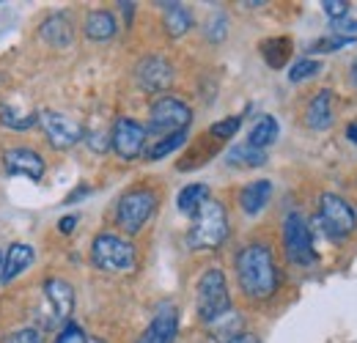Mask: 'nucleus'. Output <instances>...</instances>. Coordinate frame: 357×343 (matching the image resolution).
Instances as JSON below:
<instances>
[{"mask_svg":"<svg viewBox=\"0 0 357 343\" xmlns=\"http://www.w3.org/2000/svg\"><path fill=\"white\" fill-rule=\"evenodd\" d=\"M236 277L250 300H269L278 289V269L267 245H248L236 256Z\"/></svg>","mask_w":357,"mask_h":343,"instance_id":"obj_1","label":"nucleus"},{"mask_svg":"<svg viewBox=\"0 0 357 343\" xmlns=\"http://www.w3.org/2000/svg\"><path fill=\"white\" fill-rule=\"evenodd\" d=\"M228 236V217L220 201H206L198 206L192 215L190 231H187V245L192 250H215L220 247Z\"/></svg>","mask_w":357,"mask_h":343,"instance_id":"obj_2","label":"nucleus"},{"mask_svg":"<svg viewBox=\"0 0 357 343\" xmlns=\"http://www.w3.org/2000/svg\"><path fill=\"white\" fill-rule=\"evenodd\" d=\"M195 305H198V316L204 324L218 321L223 313L231 310V297H228V286H225V275L220 269H206L198 280V294H195Z\"/></svg>","mask_w":357,"mask_h":343,"instance_id":"obj_3","label":"nucleus"},{"mask_svg":"<svg viewBox=\"0 0 357 343\" xmlns=\"http://www.w3.org/2000/svg\"><path fill=\"white\" fill-rule=\"evenodd\" d=\"M91 258L99 269L105 272H132L135 264H137V256H135V247L121 239V236H113V234H102L93 239L91 245Z\"/></svg>","mask_w":357,"mask_h":343,"instance_id":"obj_4","label":"nucleus"},{"mask_svg":"<svg viewBox=\"0 0 357 343\" xmlns=\"http://www.w3.org/2000/svg\"><path fill=\"white\" fill-rule=\"evenodd\" d=\"M157 209V195L146 187H137L121 195L119 209H116V220L127 234H137Z\"/></svg>","mask_w":357,"mask_h":343,"instance_id":"obj_5","label":"nucleus"},{"mask_svg":"<svg viewBox=\"0 0 357 343\" xmlns=\"http://www.w3.org/2000/svg\"><path fill=\"white\" fill-rule=\"evenodd\" d=\"M192 119V110L176 99V96H160L154 105H151V113H149V132L154 135H176L184 132L187 124Z\"/></svg>","mask_w":357,"mask_h":343,"instance_id":"obj_6","label":"nucleus"},{"mask_svg":"<svg viewBox=\"0 0 357 343\" xmlns=\"http://www.w3.org/2000/svg\"><path fill=\"white\" fill-rule=\"evenodd\" d=\"M319 220H321L327 236H333V239L349 236L357 225L355 209L341 195H335V192H324L319 198Z\"/></svg>","mask_w":357,"mask_h":343,"instance_id":"obj_7","label":"nucleus"},{"mask_svg":"<svg viewBox=\"0 0 357 343\" xmlns=\"http://www.w3.org/2000/svg\"><path fill=\"white\" fill-rule=\"evenodd\" d=\"M283 245H286V256L291 258L294 264L300 266H308L313 264V239H311V228L305 222V217L300 212H291L283 220Z\"/></svg>","mask_w":357,"mask_h":343,"instance_id":"obj_8","label":"nucleus"},{"mask_svg":"<svg viewBox=\"0 0 357 343\" xmlns=\"http://www.w3.org/2000/svg\"><path fill=\"white\" fill-rule=\"evenodd\" d=\"M39 124L45 129L47 140H50L52 148H72L75 143H80L86 137L83 127L75 119H69L63 113H55V110L39 113Z\"/></svg>","mask_w":357,"mask_h":343,"instance_id":"obj_9","label":"nucleus"},{"mask_svg":"<svg viewBox=\"0 0 357 343\" xmlns=\"http://www.w3.org/2000/svg\"><path fill=\"white\" fill-rule=\"evenodd\" d=\"M45 297H47V324L50 327H58L63 321H69L72 310H75V289L61 280V277H50L45 283Z\"/></svg>","mask_w":357,"mask_h":343,"instance_id":"obj_10","label":"nucleus"},{"mask_svg":"<svg viewBox=\"0 0 357 343\" xmlns=\"http://www.w3.org/2000/svg\"><path fill=\"white\" fill-rule=\"evenodd\" d=\"M116 154L121 160H135L143 154V146H146V127H140L135 119H119L116 127H113V137H110Z\"/></svg>","mask_w":357,"mask_h":343,"instance_id":"obj_11","label":"nucleus"},{"mask_svg":"<svg viewBox=\"0 0 357 343\" xmlns=\"http://www.w3.org/2000/svg\"><path fill=\"white\" fill-rule=\"evenodd\" d=\"M137 83L149 93H160L174 83V66L160 55H149L137 63Z\"/></svg>","mask_w":357,"mask_h":343,"instance_id":"obj_12","label":"nucleus"},{"mask_svg":"<svg viewBox=\"0 0 357 343\" xmlns=\"http://www.w3.org/2000/svg\"><path fill=\"white\" fill-rule=\"evenodd\" d=\"M178 330V313L176 305L162 302L151 319V324L146 327V333L137 338V343H174Z\"/></svg>","mask_w":357,"mask_h":343,"instance_id":"obj_13","label":"nucleus"},{"mask_svg":"<svg viewBox=\"0 0 357 343\" xmlns=\"http://www.w3.org/2000/svg\"><path fill=\"white\" fill-rule=\"evenodd\" d=\"M6 173L11 176H28L31 181H39L45 176V160L31 148H8L3 154Z\"/></svg>","mask_w":357,"mask_h":343,"instance_id":"obj_14","label":"nucleus"},{"mask_svg":"<svg viewBox=\"0 0 357 343\" xmlns=\"http://www.w3.org/2000/svg\"><path fill=\"white\" fill-rule=\"evenodd\" d=\"M33 258H36V253H33L31 245H22V242L11 245V247H8V256L3 261V269H0V283L8 286L11 280H17V277L33 264Z\"/></svg>","mask_w":357,"mask_h":343,"instance_id":"obj_15","label":"nucleus"},{"mask_svg":"<svg viewBox=\"0 0 357 343\" xmlns=\"http://www.w3.org/2000/svg\"><path fill=\"white\" fill-rule=\"evenodd\" d=\"M272 198V181L269 178H259V181H250L242 192H239V206L245 215H259Z\"/></svg>","mask_w":357,"mask_h":343,"instance_id":"obj_16","label":"nucleus"},{"mask_svg":"<svg viewBox=\"0 0 357 343\" xmlns=\"http://www.w3.org/2000/svg\"><path fill=\"white\" fill-rule=\"evenodd\" d=\"M305 124L311 129H327L333 124V93L319 91L305 110Z\"/></svg>","mask_w":357,"mask_h":343,"instance_id":"obj_17","label":"nucleus"},{"mask_svg":"<svg viewBox=\"0 0 357 343\" xmlns=\"http://www.w3.org/2000/svg\"><path fill=\"white\" fill-rule=\"evenodd\" d=\"M225 162L234 168H261V165H267V151H261L250 143H239V146L228 148Z\"/></svg>","mask_w":357,"mask_h":343,"instance_id":"obj_18","label":"nucleus"},{"mask_svg":"<svg viewBox=\"0 0 357 343\" xmlns=\"http://www.w3.org/2000/svg\"><path fill=\"white\" fill-rule=\"evenodd\" d=\"M86 36L93 42H107L116 36V20L110 11H91L86 17Z\"/></svg>","mask_w":357,"mask_h":343,"instance_id":"obj_19","label":"nucleus"},{"mask_svg":"<svg viewBox=\"0 0 357 343\" xmlns=\"http://www.w3.org/2000/svg\"><path fill=\"white\" fill-rule=\"evenodd\" d=\"M42 36L52 47H69L75 33H72V25H69V20L63 14H52L50 20H45V25H42Z\"/></svg>","mask_w":357,"mask_h":343,"instance_id":"obj_20","label":"nucleus"},{"mask_svg":"<svg viewBox=\"0 0 357 343\" xmlns=\"http://www.w3.org/2000/svg\"><path fill=\"white\" fill-rule=\"evenodd\" d=\"M162 8H165V31H168V36H174V39L184 36L190 31V25H192L190 8L181 6V3H165Z\"/></svg>","mask_w":357,"mask_h":343,"instance_id":"obj_21","label":"nucleus"},{"mask_svg":"<svg viewBox=\"0 0 357 343\" xmlns=\"http://www.w3.org/2000/svg\"><path fill=\"white\" fill-rule=\"evenodd\" d=\"M206 201H209V187H206V184H187V187L178 192L176 206H178V212H184V215H195L198 206L206 204Z\"/></svg>","mask_w":357,"mask_h":343,"instance_id":"obj_22","label":"nucleus"},{"mask_svg":"<svg viewBox=\"0 0 357 343\" xmlns=\"http://www.w3.org/2000/svg\"><path fill=\"white\" fill-rule=\"evenodd\" d=\"M278 132H280L278 121H275L272 116H261V119L256 121V127L250 129V137H248V143L264 151L267 146H272V143L278 140Z\"/></svg>","mask_w":357,"mask_h":343,"instance_id":"obj_23","label":"nucleus"},{"mask_svg":"<svg viewBox=\"0 0 357 343\" xmlns=\"http://www.w3.org/2000/svg\"><path fill=\"white\" fill-rule=\"evenodd\" d=\"M187 143V129L184 132H176V135H165V137H160L151 148H146V160H162V157H168L171 151H176Z\"/></svg>","mask_w":357,"mask_h":343,"instance_id":"obj_24","label":"nucleus"},{"mask_svg":"<svg viewBox=\"0 0 357 343\" xmlns=\"http://www.w3.org/2000/svg\"><path fill=\"white\" fill-rule=\"evenodd\" d=\"M212 327V333H215V338L218 341H223V343H228L231 338H236L239 335V327H242V319H239V313H223L218 321H212L209 324Z\"/></svg>","mask_w":357,"mask_h":343,"instance_id":"obj_25","label":"nucleus"},{"mask_svg":"<svg viewBox=\"0 0 357 343\" xmlns=\"http://www.w3.org/2000/svg\"><path fill=\"white\" fill-rule=\"evenodd\" d=\"M0 124L8 129H31L39 124V116H28V113H17L14 107H8V105H3L0 107Z\"/></svg>","mask_w":357,"mask_h":343,"instance_id":"obj_26","label":"nucleus"},{"mask_svg":"<svg viewBox=\"0 0 357 343\" xmlns=\"http://www.w3.org/2000/svg\"><path fill=\"white\" fill-rule=\"evenodd\" d=\"M261 49H264V58H267L269 66L272 69H280L286 63V58H289L291 44H289V39H272V42L261 44Z\"/></svg>","mask_w":357,"mask_h":343,"instance_id":"obj_27","label":"nucleus"},{"mask_svg":"<svg viewBox=\"0 0 357 343\" xmlns=\"http://www.w3.org/2000/svg\"><path fill=\"white\" fill-rule=\"evenodd\" d=\"M319 69H321L319 61L303 58V61H297V63L289 69V80H291V83H303V80H308V77H313V75H319Z\"/></svg>","mask_w":357,"mask_h":343,"instance_id":"obj_28","label":"nucleus"},{"mask_svg":"<svg viewBox=\"0 0 357 343\" xmlns=\"http://www.w3.org/2000/svg\"><path fill=\"white\" fill-rule=\"evenodd\" d=\"M239 127H242V119H239V116H228V119H223V121L212 124V127H209V135H212L215 140H228V137L236 135V129Z\"/></svg>","mask_w":357,"mask_h":343,"instance_id":"obj_29","label":"nucleus"},{"mask_svg":"<svg viewBox=\"0 0 357 343\" xmlns=\"http://www.w3.org/2000/svg\"><path fill=\"white\" fill-rule=\"evenodd\" d=\"M355 42V36H330V39H319V42L313 44L311 49L313 52H333V49H341V47H347V44Z\"/></svg>","mask_w":357,"mask_h":343,"instance_id":"obj_30","label":"nucleus"},{"mask_svg":"<svg viewBox=\"0 0 357 343\" xmlns=\"http://www.w3.org/2000/svg\"><path fill=\"white\" fill-rule=\"evenodd\" d=\"M321 8H324V14H327L333 22L347 20V14H349V3H344V0H324Z\"/></svg>","mask_w":357,"mask_h":343,"instance_id":"obj_31","label":"nucleus"},{"mask_svg":"<svg viewBox=\"0 0 357 343\" xmlns=\"http://www.w3.org/2000/svg\"><path fill=\"white\" fill-rule=\"evenodd\" d=\"M225 31H228V20H225L223 14H215V17L209 20V25H206V36H209L212 42H220L225 36Z\"/></svg>","mask_w":357,"mask_h":343,"instance_id":"obj_32","label":"nucleus"},{"mask_svg":"<svg viewBox=\"0 0 357 343\" xmlns=\"http://www.w3.org/2000/svg\"><path fill=\"white\" fill-rule=\"evenodd\" d=\"M55 343H89V338H86V333L77 324H66L61 330V335L55 338Z\"/></svg>","mask_w":357,"mask_h":343,"instance_id":"obj_33","label":"nucleus"},{"mask_svg":"<svg viewBox=\"0 0 357 343\" xmlns=\"http://www.w3.org/2000/svg\"><path fill=\"white\" fill-rule=\"evenodd\" d=\"M6 343H45L42 341V335H39V330H33V327H25V330H17V333H11Z\"/></svg>","mask_w":357,"mask_h":343,"instance_id":"obj_34","label":"nucleus"},{"mask_svg":"<svg viewBox=\"0 0 357 343\" xmlns=\"http://www.w3.org/2000/svg\"><path fill=\"white\" fill-rule=\"evenodd\" d=\"M347 31L357 33V20H338V22H333V33L335 36H347Z\"/></svg>","mask_w":357,"mask_h":343,"instance_id":"obj_35","label":"nucleus"},{"mask_svg":"<svg viewBox=\"0 0 357 343\" xmlns=\"http://www.w3.org/2000/svg\"><path fill=\"white\" fill-rule=\"evenodd\" d=\"M89 137V146L93 148V151H107V135H102V132H91V135H86Z\"/></svg>","mask_w":357,"mask_h":343,"instance_id":"obj_36","label":"nucleus"},{"mask_svg":"<svg viewBox=\"0 0 357 343\" xmlns=\"http://www.w3.org/2000/svg\"><path fill=\"white\" fill-rule=\"evenodd\" d=\"M75 225H77V215H66V217H61V222H58V228H61V234H72V231H75Z\"/></svg>","mask_w":357,"mask_h":343,"instance_id":"obj_37","label":"nucleus"},{"mask_svg":"<svg viewBox=\"0 0 357 343\" xmlns=\"http://www.w3.org/2000/svg\"><path fill=\"white\" fill-rule=\"evenodd\" d=\"M228 343H259V338H256L253 333H239L236 338H231Z\"/></svg>","mask_w":357,"mask_h":343,"instance_id":"obj_38","label":"nucleus"},{"mask_svg":"<svg viewBox=\"0 0 357 343\" xmlns=\"http://www.w3.org/2000/svg\"><path fill=\"white\" fill-rule=\"evenodd\" d=\"M89 192H91V187H80L77 192H72V195L66 198V204H72V201H80V198H83V195H89Z\"/></svg>","mask_w":357,"mask_h":343,"instance_id":"obj_39","label":"nucleus"},{"mask_svg":"<svg viewBox=\"0 0 357 343\" xmlns=\"http://www.w3.org/2000/svg\"><path fill=\"white\" fill-rule=\"evenodd\" d=\"M347 137H349L352 143H357V121H355V124H349V127H347Z\"/></svg>","mask_w":357,"mask_h":343,"instance_id":"obj_40","label":"nucleus"},{"mask_svg":"<svg viewBox=\"0 0 357 343\" xmlns=\"http://www.w3.org/2000/svg\"><path fill=\"white\" fill-rule=\"evenodd\" d=\"M89 343H105V341H99V338H91Z\"/></svg>","mask_w":357,"mask_h":343,"instance_id":"obj_41","label":"nucleus"},{"mask_svg":"<svg viewBox=\"0 0 357 343\" xmlns=\"http://www.w3.org/2000/svg\"><path fill=\"white\" fill-rule=\"evenodd\" d=\"M0 264H3V258H0Z\"/></svg>","mask_w":357,"mask_h":343,"instance_id":"obj_42","label":"nucleus"}]
</instances>
